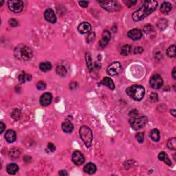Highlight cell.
<instances>
[{
    "mask_svg": "<svg viewBox=\"0 0 176 176\" xmlns=\"http://www.w3.org/2000/svg\"><path fill=\"white\" fill-rule=\"evenodd\" d=\"M18 170H19V167L17 164L11 163L7 165L6 171L8 172V173H9L10 175H15V174L18 171Z\"/></svg>",
    "mask_w": 176,
    "mask_h": 176,
    "instance_id": "20",
    "label": "cell"
},
{
    "mask_svg": "<svg viewBox=\"0 0 176 176\" xmlns=\"http://www.w3.org/2000/svg\"><path fill=\"white\" fill-rule=\"evenodd\" d=\"M150 100L151 102H156L158 101V96L156 93H151L150 95Z\"/></svg>",
    "mask_w": 176,
    "mask_h": 176,
    "instance_id": "35",
    "label": "cell"
},
{
    "mask_svg": "<svg viewBox=\"0 0 176 176\" xmlns=\"http://www.w3.org/2000/svg\"><path fill=\"white\" fill-rule=\"evenodd\" d=\"M127 35L131 39L134 41H137V40H139L142 37V33L141 32V30H139V29L134 28L129 31L127 33Z\"/></svg>",
    "mask_w": 176,
    "mask_h": 176,
    "instance_id": "14",
    "label": "cell"
},
{
    "mask_svg": "<svg viewBox=\"0 0 176 176\" xmlns=\"http://www.w3.org/2000/svg\"><path fill=\"white\" fill-rule=\"evenodd\" d=\"M40 70L43 72H48L52 69V64L50 62L46 61L41 63L39 65Z\"/></svg>",
    "mask_w": 176,
    "mask_h": 176,
    "instance_id": "26",
    "label": "cell"
},
{
    "mask_svg": "<svg viewBox=\"0 0 176 176\" xmlns=\"http://www.w3.org/2000/svg\"><path fill=\"white\" fill-rule=\"evenodd\" d=\"M19 81L21 83H24L26 81H30L32 79V76L30 74H26L25 72H22L20 75L18 77Z\"/></svg>",
    "mask_w": 176,
    "mask_h": 176,
    "instance_id": "23",
    "label": "cell"
},
{
    "mask_svg": "<svg viewBox=\"0 0 176 176\" xmlns=\"http://www.w3.org/2000/svg\"><path fill=\"white\" fill-rule=\"evenodd\" d=\"M122 71V65L119 62H114L108 66L107 69V74L110 76H116Z\"/></svg>",
    "mask_w": 176,
    "mask_h": 176,
    "instance_id": "8",
    "label": "cell"
},
{
    "mask_svg": "<svg viewBox=\"0 0 176 176\" xmlns=\"http://www.w3.org/2000/svg\"><path fill=\"white\" fill-rule=\"evenodd\" d=\"M59 175H68V173L66 172L65 170H61V171H59Z\"/></svg>",
    "mask_w": 176,
    "mask_h": 176,
    "instance_id": "44",
    "label": "cell"
},
{
    "mask_svg": "<svg viewBox=\"0 0 176 176\" xmlns=\"http://www.w3.org/2000/svg\"><path fill=\"white\" fill-rule=\"evenodd\" d=\"M158 28L160 29H162V30H163V29H165L167 26V21L164 19H160L158 23Z\"/></svg>",
    "mask_w": 176,
    "mask_h": 176,
    "instance_id": "31",
    "label": "cell"
},
{
    "mask_svg": "<svg viewBox=\"0 0 176 176\" xmlns=\"http://www.w3.org/2000/svg\"><path fill=\"white\" fill-rule=\"evenodd\" d=\"M14 54L17 59L21 61L30 60L33 55L31 48L25 44L18 45L15 48Z\"/></svg>",
    "mask_w": 176,
    "mask_h": 176,
    "instance_id": "2",
    "label": "cell"
},
{
    "mask_svg": "<svg viewBox=\"0 0 176 176\" xmlns=\"http://www.w3.org/2000/svg\"><path fill=\"white\" fill-rule=\"evenodd\" d=\"M172 77H173V79H176V68H175V67L173 68V70H172Z\"/></svg>",
    "mask_w": 176,
    "mask_h": 176,
    "instance_id": "43",
    "label": "cell"
},
{
    "mask_svg": "<svg viewBox=\"0 0 176 176\" xmlns=\"http://www.w3.org/2000/svg\"><path fill=\"white\" fill-rule=\"evenodd\" d=\"M167 54L169 57H175V46L173 45L171 46L167 50Z\"/></svg>",
    "mask_w": 176,
    "mask_h": 176,
    "instance_id": "29",
    "label": "cell"
},
{
    "mask_svg": "<svg viewBox=\"0 0 176 176\" xmlns=\"http://www.w3.org/2000/svg\"><path fill=\"white\" fill-rule=\"evenodd\" d=\"M72 161L76 165H81L85 162V157H84L83 154L79 151H75L73 153H72Z\"/></svg>",
    "mask_w": 176,
    "mask_h": 176,
    "instance_id": "10",
    "label": "cell"
},
{
    "mask_svg": "<svg viewBox=\"0 0 176 176\" xmlns=\"http://www.w3.org/2000/svg\"><path fill=\"white\" fill-rule=\"evenodd\" d=\"M44 17H45V19L50 23H54L56 21V17L55 13H54L53 10L51 8H48L46 10V11H45L44 13Z\"/></svg>",
    "mask_w": 176,
    "mask_h": 176,
    "instance_id": "11",
    "label": "cell"
},
{
    "mask_svg": "<svg viewBox=\"0 0 176 176\" xmlns=\"http://www.w3.org/2000/svg\"><path fill=\"white\" fill-rule=\"evenodd\" d=\"M96 166L95 164L92 163V162H89L83 168V171L85 172L86 173L88 174H93L96 171Z\"/></svg>",
    "mask_w": 176,
    "mask_h": 176,
    "instance_id": "18",
    "label": "cell"
},
{
    "mask_svg": "<svg viewBox=\"0 0 176 176\" xmlns=\"http://www.w3.org/2000/svg\"><path fill=\"white\" fill-rule=\"evenodd\" d=\"M149 84L153 89H158L162 87V86L163 85V80L158 74H156L153 75V77L150 79Z\"/></svg>",
    "mask_w": 176,
    "mask_h": 176,
    "instance_id": "9",
    "label": "cell"
},
{
    "mask_svg": "<svg viewBox=\"0 0 176 176\" xmlns=\"http://www.w3.org/2000/svg\"><path fill=\"white\" fill-rule=\"evenodd\" d=\"M61 128L64 132L69 134V133H71L73 132L74 125L70 122H65L62 124Z\"/></svg>",
    "mask_w": 176,
    "mask_h": 176,
    "instance_id": "21",
    "label": "cell"
},
{
    "mask_svg": "<svg viewBox=\"0 0 176 176\" xmlns=\"http://www.w3.org/2000/svg\"><path fill=\"white\" fill-rule=\"evenodd\" d=\"M132 47L129 44H126L125 46H123L122 48H121V50H120V54L124 56H127L128 54H130L132 52Z\"/></svg>",
    "mask_w": 176,
    "mask_h": 176,
    "instance_id": "25",
    "label": "cell"
},
{
    "mask_svg": "<svg viewBox=\"0 0 176 176\" xmlns=\"http://www.w3.org/2000/svg\"><path fill=\"white\" fill-rule=\"evenodd\" d=\"M167 146L170 149L175 150L176 149V139L175 137L170 138L167 142Z\"/></svg>",
    "mask_w": 176,
    "mask_h": 176,
    "instance_id": "28",
    "label": "cell"
},
{
    "mask_svg": "<svg viewBox=\"0 0 176 176\" xmlns=\"http://www.w3.org/2000/svg\"><path fill=\"white\" fill-rule=\"evenodd\" d=\"M8 6L12 12L19 13L23 11V2L21 0H10L8 1Z\"/></svg>",
    "mask_w": 176,
    "mask_h": 176,
    "instance_id": "7",
    "label": "cell"
},
{
    "mask_svg": "<svg viewBox=\"0 0 176 176\" xmlns=\"http://www.w3.org/2000/svg\"><path fill=\"white\" fill-rule=\"evenodd\" d=\"M125 3L126 4V5L129 8H130L136 4L137 3V1H132V0H130V1H125Z\"/></svg>",
    "mask_w": 176,
    "mask_h": 176,
    "instance_id": "37",
    "label": "cell"
},
{
    "mask_svg": "<svg viewBox=\"0 0 176 176\" xmlns=\"http://www.w3.org/2000/svg\"><path fill=\"white\" fill-rule=\"evenodd\" d=\"M79 135L81 140L87 148L90 147L93 140V134L92 130L88 127L83 125L79 130Z\"/></svg>",
    "mask_w": 176,
    "mask_h": 176,
    "instance_id": "4",
    "label": "cell"
},
{
    "mask_svg": "<svg viewBox=\"0 0 176 176\" xmlns=\"http://www.w3.org/2000/svg\"><path fill=\"white\" fill-rule=\"evenodd\" d=\"M79 4L81 7L87 8L88 6V4H89V2L87 1H79Z\"/></svg>",
    "mask_w": 176,
    "mask_h": 176,
    "instance_id": "41",
    "label": "cell"
},
{
    "mask_svg": "<svg viewBox=\"0 0 176 176\" xmlns=\"http://www.w3.org/2000/svg\"><path fill=\"white\" fill-rule=\"evenodd\" d=\"M143 51H144V50L142 47H136V48L134 49V54H140V53H142Z\"/></svg>",
    "mask_w": 176,
    "mask_h": 176,
    "instance_id": "39",
    "label": "cell"
},
{
    "mask_svg": "<svg viewBox=\"0 0 176 176\" xmlns=\"http://www.w3.org/2000/svg\"><path fill=\"white\" fill-rule=\"evenodd\" d=\"M158 4L155 0L151 1H144L142 6L138 9L132 14V19L135 21H141L146 18L148 15L151 14L158 8Z\"/></svg>",
    "mask_w": 176,
    "mask_h": 176,
    "instance_id": "1",
    "label": "cell"
},
{
    "mask_svg": "<svg viewBox=\"0 0 176 176\" xmlns=\"http://www.w3.org/2000/svg\"><path fill=\"white\" fill-rule=\"evenodd\" d=\"M170 112H171V114H172V115H173L174 117L175 116V109H171V110L170 111Z\"/></svg>",
    "mask_w": 176,
    "mask_h": 176,
    "instance_id": "45",
    "label": "cell"
},
{
    "mask_svg": "<svg viewBox=\"0 0 176 176\" xmlns=\"http://www.w3.org/2000/svg\"><path fill=\"white\" fill-rule=\"evenodd\" d=\"M48 149L50 150V151H52V152H53L56 150L55 146H54L52 142H49L48 144Z\"/></svg>",
    "mask_w": 176,
    "mask_h": 176,
    "instance_id": "40",
    "label": "cell"
},
{
    "mask_svg": "<svg viewBox=\"0 0 176 176\" xmlns=\"http://www.w3.org/2000/svg\"><path fill=\"white\" fill-rule=\"evenodd\" d=\"M138 115V111L136 109H133L132 111H130V116L131 118H134V117H137Z\"/></svg>",
    "mask_w": 176,
    "mask_h": 176,
    "instance_id": "38",
    "label": "cell"
},
{
    "mask_svg": "<svg viewBox=\"0 0 176 176\" xmlns=\"http://www.w3.org/2000/svg\"><path fill=\"white\" fill-rule=\"evenodd\" d=\"M148 118L146 116H142L140 117H134V118H131L130 120V122L131 127L134 129V130H139L143 128L147 122Z\"/></svg>",
    "mask_w": 176,
    "mask_h": 176,
    "instance_id": "5",
    "label": "cell"
},
{
    "mask_svg": "<svg viewBox=\"0 0 176 176\" xmlns=\"http://www.w3.org/2000/svg\"><path fill=\"white\" fill-rule=\"evenodd\" d=\"M46 83L44 81H39L38 82L37 85V87L39 90H44L46 88Z\"/></svg>",
    "mask_w": 176,
    "mask_h": 176,
    "instance_id": "33",
    "label": "cell"
},
{
    "mask_svg": "<svg viewBox=\"0 0 176 176\" xmlns=\"http://www.w3.org/2000/svg\"><path fill=\"white\" fill-rule=\"evenodd\" d=\"M9 24L11 26L15 28V27H17L18 26V21L15 19H11L9 20Z\"/></svg>",
    "mask_w": 176,
    "mask_h": 176,
    "instance_id": "36",
    "label": "cell"
},
{
    "mask_svg": "<svg viewBox=\"0 0 176 176\" xmlns=\"http://www.w3.org/2000/svg\"><path fill=\"white\" fill-rule=\"evenodd\" d=\"M111 39V34L108 30H105L103 32L102 38L99 42V46L101 48H105L107 46V45L109 44V41Z\"/></svg>",
    "mask_w": 176,
    "mask_h": 176,
    "instance_id": "13",
    "label": "cell"
},
{
    "mask_svg": "<svg viewBox=\"0 0 176 176\" xmlns=\"http://www.w3.org/2000/svg\"><path fill=\"white\" fill-rule=\"evenodd\" d=\"M99 84L100 85L107 86V87H108L109 89H111V90H114L115 88L114 81H113L112 79H110L109 77H105Z\"/></svg>",
    "mask_w": 176,
    "mask_h": 176,
    "instance_id": "17",
    "label": "cell"
},
{
    "mask_svg": "<svg viewBox=\"0 0 176 176\" xmlns=\"http://www.w3.org/2000/svg\"><path fill=\"white\" fill-rule=\"evenodd\" d=\"M3 4H4V1H0V6H2Z\"/></svg>",
    "mask_w": 176,
    "mask_h": 176,
    "instance_id": "46",
    "label": "cell"
},
{
    "mask_svg": "<svg viewBox=\"0 0 176 176\" xmlns=\"http://www.w3.org/2000/svg\"><path fill=\"white\" fill-rule=\"evenodd\" d=\"M150 137L151 140L154 142H158L160 139V132L157 129H154L151 132Z\"/></svg>",
    "mask_w": 176,
    "mask_h": 176,
    "instance_id": "24",
    "label": "cell"
},
{
    "mask_svg": "<svg viewBox=\"0 0 176 176\" xmlns=\"http://www.w3.org/2000/svg\"><path fill=\"white\" fill-rule=\"evenodd\" d=\"M171 9H172L171 4L169 2H167V1H165V2L162 3L161 6H160V11H161L162 13H164V14H167V13H169V12L171 11Z\"/></svg>",
    "mask_w": 176,
    "mask_h": 176,
    "instance_id": "22",
    "label": "cell"
},
{
    "mask_svg": "<svg viewBox=\"0 0 176 176\" xmlns=\"http://www.w3.org/2000/svg\"><path fill=\"white\" fill-rule=\"evenodd\" d=\"M85 58H86V62H87V65L88 70H89L90 72H92V68H93V65H92V61L90 54H89V53L86 54Z\"/></svg>",
    "mask_w": 176,
    "mask_h": 176,
    "instance_id": "30",
    "label": "cell"
},
{
    "mask_svg": "<svg viewBox=\"0 0 176 176\" xmlns=\"http://www.w3.org/2000/svg\"><path fill=\"white\" fill-rule=\"evenodd\" d=\"M0 129H1V130H0V133L2 134V133L4 132V130L6 129V125L4 124L3 122H0Z\"/></svg>",
    "mask_w": 176,
    "mask_h": 176,
    "instance_id": "42",
    "label": "cell"
},
{
    "mask_svg": "<svg viewBox=\"0 0 176 176\" xmlns=\"http://www.w3.org/2000/svg\"><path fill=\"white\" fill-rule=\"evenodd\" d=\"M136 138L139 143H142V142H144V133H141V132L138 133V134L136 135Z\"/></svg>",
    "mask_w": 176,
    "mask_h": 176,
    "instance_id": "32",
    "label": "cell"
},
{
    "mask_svg": "<svg viewBox=\"0 0 176 176\" xmlns=\"http://www.w3.org/2000/svg\"><path fill=\"white\" fill-rule=\"evenodd\" d=\"M5 139L8 143H13L17 139L16 134H15V131L9 130L6 132L5 134Z\"/></svg>",
    "mask_w": 176,
    "mask_h": 176,
    "instance_id": "16",
    "label": "cell"
},
{
    "mask_svg": "<svg viewBox=\"0 0 176 176\" xmlns=\"http://www.w3.org/2000/svg\"><path fill=\"white\" fill-rule=\"evenodd\" d=\"M158 159L161 160L162 162H165V163L167 164L168 166H169V167L172 165V162L171 161V160L169 159V156H168V155L165 153V152L164 151L160 152L159 155H158Z\"/></svg>",
    "mask_w": 176,
    "mask_h": 176,
    "instance_id": "19",
    "label": "cell"
},
{
    "mask_svg": "<svg viewBox=\"0 0 176 176\" xmlns=\"http://www.w3.org/2000/svg\"><path fill=\"white\" fill-rule=\"evenodd\" d=\"M52 95L50 92H46L40 98V103L42 106H48L52 103Z\"/></svg>",
    "mask_w": 176,
    "mask_h": 176,
    "instance_id": "12",
    "label": "cell"
},
{
    "mask_svg": "<svg viewBox=\"0 0 176 176\" xmlns=\"http://www.w3.org/2000/svg\"><path fill=\"white\" fill-rule=\"evenodd\" d=\"M92 29V26L90 23L88 22H83L80 23L79 26H78V30L81 34H89L90 32Z\"/></svg>",
    "mask_w": 176,
    "mask_h": 176,
    "instance_id": "15",
    "label": "cell"
},
{
    "mask_svg": "<svg viewBox=\"0 0 176 176\" xmlns=\"http://www.w3.org/2000/svg\"><path fill=\"white\" fill-rule=\"evenodd\" d=\"M95 33L94 32H91L88 34V36L87 37V39H86V42L87 43H91L93 41H94L95 39Z\"/></svg>",
    "mask_w": 176,
    "mask_h": 176,
    "instance_id": "34",
    "label": "cell"
},
{
    "mask_svg": "<svg viewBox=\"0 0 176 176\" xmlns=\"http://www.w3.org/2000/svg\"><path fill=\"white\" fill-rule=\"evenodd\" d=\"M56 74L61 77H65L66 74H67V70H66V68L63 65H58L56 68Z\"/></svg>",
    "mask_w": 176,
    "mask_h": 176,
    "instance_id": "27",
    "label": "cell"
},
{
    "mask_svg": "<svg viewBox=\"0 0 176 176\" xmlns=\"http://www.w3.org/2000/svg\"><path fill=\"white\" fill-rule=\"evenodd\" d=\"M101 4V7L103 8L105 10L109 12H116L119 11L122 8L120 5L115 1H99Z\"/></svg>",
    "mask_w": 176,
    "mask_h": 176,
    "instance_id": "6",
    "label": "cell"
},
{
    "mask_svg": "<svg viewBox=\"0 0 176 176\" xmlns=\"http://www.w3.org/2000/svg\"><path fill=\"white\" fill-rule=\"evenodd\" d=\"M126 93L129 96L136 101H140L143 99L145 94L144 87L141 85H134L127 88Z\"/></svg>",
    "mask_w": 176,
    "mask_h": 176,
    "instance_id": "3",
    "label": "cell"
}]
</instances>
